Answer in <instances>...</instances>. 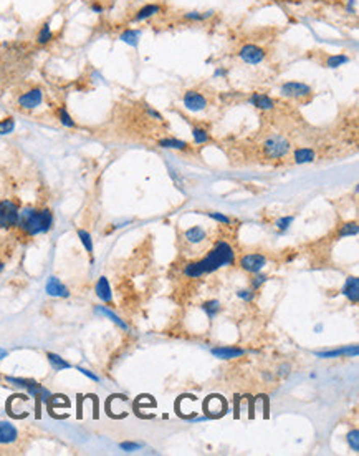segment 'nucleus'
Returning <instances> with one entry per match:
<instances>
[{
	"instance_id": "obj_5",
	"label": "nucleus",
	"mask_w": 359,
	"mask_h": 456,
	"mask_svg": "<svg viewBox=\"0 0 359 456\" xmlns=\"http://www.w3.org/2000/svg\"><path fill=\"white\" fill-rule=\"evenodd\" d=\"M282 95L293 98V100L303 102V100H308V98L313 96V90L301 82H288V83L282 85Z\"/></svg>"
},
{
	"instance_id": "obj_23",
	"label": "nucleus",
	"mask_w": 359,
	"mask_h": 456,
	"mask_svg": "<svg viewBox=\"0 0 359 456\" xmlns=\"http://www.w3.org/2000/svg\"><path fill=\"white\" fill-rule=\"evenodd\" d=\"M348 62H349V57H346V55H331L326 58V67L338 68V67H341L343 63H348Z\"/></svg>"
},
{
	"instance_id": "obj_17",
	"label": "nucleus",
	"mask_w": 359,
	"mask_h": 456,
	"mask_svg": "<svg viewBox=\"0 0 359 456\" xmlns=\"http://www.w3.org/2000/svg\"><path fill=\"white\" fill-rule=\"evenodd\" d=\"M96 295L99 297L101 300L104 302H111V289H109V284H108V279L106 277H101V279L98 281L96 284Z\"/></svg>"
},
{
	"instance_id": "obj_32",
	"label": "nucleus",
	"mask_w": 359,
	"mask_h": 456,
	"mask_svg": "<svg viewBox=\"0 0 359 456\" xmlns=\"http://www.w3.org/2000/svg\"><path fill=\"white\" fill-rule=\"evenodd\" d=\"M356 234H357V224H356V222L344 224L343 229L340 231V236H341V237H346V236H356Z\"/></svg>"
},
{
	"instance_id": "obj_33",
	"label": "nucleus",
	"mask_w": 359,
	"mask_h": 456,
	"mask_svg": "<svg viewBox=\"0 0 359 456\" xmlns=\"http://www.w3.org/2000/svg\"><path fill=\"white\" fill-rule=\"evenodd\" d=\"M348 443L351 445V448H353V451H359V432L357 429H353V432L348 435Z\"/></svg>"
},
{
	"instance_id": "obj_10",
	"label": "nucleus",
	"mask_w": 359,
	"mask_h": 456,
	"mask_svg": "<svg viewBox=\"0 0 359 456\" xmlns=\"http://www.w3.org/2000/svg\"><path fill=\"white\" fill-rule=\"evenodd\" d=\"M17 428L7 421H0V445H10L17 440Z\"/></svg>"
},
{
	"instance_id": "obj_31",
	"label": "nucleus",
	"mask_w": 359,
	"mask_h": 456,
	"mask_svg": "<svg viewBox=\"0 0 359 456\" xmlns=\"http://www.w3.org/2000/svg\"><path fill=\"white\" fill-rule=\"evenodd\" d=\"M78 236H79V239H81V242H83V246L86 247V250H88V252H93V242H91V236L86 233V231H83V229H79L78 231Z\"/></svg>"
},
{
	"instance_id": "obj_14",
	"label": "nucleus",
	"mask_w": 359,
	"mask_h": 456,
	"mask_svg": "<svg viewBox=\"0 0 359 456\" xmlns=\"http://www.w3.org/2000/svg\"><path fill=\"white\" fill-rule=\"evenodd\" d=\"M359 352L357 345H353V347H346V348H340V350H331V352H316V357H320V359H336V357H356Z\"/></svg>"
},
{
	"instance_id": "obj_3",
	"label": "nucleus",
	"mask_w": 359,
	"mask_h": 456,
	"mask_svg": "<svg viewBox=\"0 0 359 456\" xmlns=\"http://www.w3.org/2000/svg\"><path fill=\"white\" fill-rule=\"evenodd\" d=\"M263 151H265V156L267 158H271V160H280V158L288 155L290 143H288V140H285V138L280 136V135L270 136L268 140L263 143Z\"/></svg>"
},
{
	"instance_id": "obj_8",
	"label": "nucleus",
	"mask_w": 359,
	"mask_h": 456,
	"mask_svg": "<svg viewBox=\"0 0 359 456\" xmlns=\"http://www.w3.org/2000/svg\"><path fill=\"white\" fill-rule=\"evenodd\" d=\"M267 264V259L262 254H247L240 259V266L242 269H245L247 272H260V270L265 267Z\"/></svg>"
},
{
	"instance_id": "obj_37",
	"label": "nucleus",
	"mask_w": 359,
	"mask_h": 456,
	"mask_svg": "<svg viewBox=\"0 0 359 456\" xmlns=\"http://www.w3.org/2000/svg\"><path fill=\"white\" fill-rule=\"evenodd\" d=\"M141 448V445H137V443H121V449H124V451H136V449Z\"/></svg>"
},
{
	"instance_id": "obj_9",
	"label": "nucleus",
	"mask_w": 359,
	"mask_h": 456,
	"mask_svg": "<svg viewBox=\"0 0 359 456\" xmlns=\"http://www.w3.org/2000/svg\"><path fill=\"white\" fill-rule=\"evenodd\" d=\"M182 102H184V107L190 111H202L205 107H207V100H205V96L199 93V91H187V93L184 95Z\"/></svg>"
},
{
	"instance_id": "obj_26",
	"label": "nucleus",
	"mask_w": 359,
	"mask_h": 456,
	"mask_svg": "<svg viewBox=\"0 0 359 456\" xmlns=\"http://www.w3.org/2000/svg\"><path fill=\"white\" fill-rule=\"evenodd\" d=\"M139 32L137 30H126L124 34L121 35V40L124 42V43H128V45H132V47H136L137 45V40H139Z\"/></svg>"
},
{
	"instance_id": "obj_2",
	"label": "nucleus",
	"mask_w": 359,
	"mask_h": 456,
	"mask_svg": "<svg viewBox=\"0 0 359 456\" xmlns=\"http://www.w3.org/2000/svg\"><path fill=\"white\" fill-rule=\"evenodd\" d=\"M51 224H53V216L48 209L37 211V209L26 208L20 213L17 226L22 229L25 234L37 236V234L50 231Z\"/></svg>"
},
{
	"instance_id": "obj_11",
	"label": "nucleus",
	"mask_w": 359,
	"mask_h": 456,
	"mask_svg": "<svg viewBox=\"0 0 359 456\" xmlns=\"http://www.w3.org/2000/svg\"><path fill=\"white\" fill-rule=\"evenodd\" d=\"M343 294L346 295L353 303H357V300H359V279L357 277H348V281L343 287Z\"/></svg>"
},
{
	"instance_id": "obj_6",
	"label": "nucleus",
	"mask_w": 359,
	"mask_h": 456,
	"mask_svg": "<svg viewBox=\"0 0 359 456\" xmlns=\"http://www.w3.org/2000/svg\"><path fill=\"white\" fill-rule=\"evenodd\" d=\"M43 102V91L42 88H32L29 91H25V93H22L18 96V107L22 110H33L37 108L40 103Z\"/></svg>"
},
{
	"instance_id": "obj_19",
	"label": "nucleus",
	"mask_w": 359,
	"mask_h": 456,
	"mask_svg": "<svg viewBox=\"0 0 359 456\" xmlns=\"http://www.w3.org/2000/svg\"><path fill=\"white\" fill-rule=\"evenodd\" d=\"M185 239H187L189 242H192V244L202 242L205 239V231L202 227H199V226L190 227V229L185 231Z\"/></svg>"
},
{
	"instance_id": "obj_29",
	"label": "nucleus",
	"mask_w": 359,
	"mask_h": 456,
	"mask_svg": "<svg viewBox=\"0 0 359 456\" xmlns=\"http://www.w3.org/2000/svg\"><path fill=\"white\" fill-rule=\"evenodd\" d=\"M58 118H60V121H62V124H65V126H68V128H75L76 126L75 121H73V118L70 116L68 111H66V108H60L58 110Z\"/></svg>"
},
{
	"instance_id": "obj_36",
	"label": "nucleus",
	"mask_w": 359,
	"mask_h": 456,
	"mask_svg": "<svg viewBox=\"0 0 359 456\" xmlns=\"http://www.w3.org/2000/svg\"><path fill=\"white\" fill-rule=\"evenodd\" d=\"M209 217H212V219H215V221L222 222V224H230V219H229V217H227V216H224V214H220V213H210Z\"/></svg>"
},
{
	"instance_id": "obj_4",
	"label": "nucleus",
	"mask_w": 359,
	"mask_h": 456,
	"mask_svg": "<svg viewBox=\"0 0 359 456\" xmlns=\"http://www.w3.org/2000/svg\"><path fill=\"white\" fill-rule=\"evenodd\" d=\"M20 211L18 206L10 199L0 202V227H13L18 222Z\"/></svg>"
},
{
	"instance_id": "obj_24",
	"label": "nucleus",
	"mask_w": 359,
	"mask_h": 456,
	"mask_svg": "<svg viewBox=\"0 0 359 456\" xmlns=\"http://www.w3.org/2000/svg\"><path fill=\"white\" fill-rule=\"evenodd\" d=\"M46 357H48V360H50V363H51V367L55 368V370H63V368H70V367H71L68 362L63 360L62 357H58V355H55V353H48Z\"/></svg>"
},
{
	"instance_id": "obj_20",
	"label": "nucleus",
	"mask_w": 359,
	"mask_h": 456,
	"mask_svg": "<svg viewBox=\"0 0 359 456\" xmlns=\"http://www.w3.org/2000/svg\"><path fill=\"white\" fill-rule=\"evenodd\" d=\"M51 40H53V32L50 29V25L48 23L42 25V29H40L38 34H37V43L38 45H46V43H50Z\"/></svg>"
},
{
	"instance_id": "obj_13",
	"label": "nucleus",
	"mask_w": 359,
	"mask_h": 456,
	"mask_svg": "<svg viewBox=\"0 0 359 456\" xmlns=\"http://www.w3.org/2000/svg\"><path fill=\"white\" fill-rule=\"evenodd\" d=\"M46 292L53 297H68L70 292L62 282H60L57 277H50L48 282H46Z\"/></svg>"
},
{
	"instance_id": "obj_25",
	"label": "nucleus",
	"mask_w": 359,
	"mask_h": 456,
	"mask_svg": "<svg viewBox=\"0 0 359 456\" xmlns=\"http://www.w3.org/2000/svg\"><path fill=\"white\" fill-rule=\"evenodd\" d=\"M202 307L205 310V314L209 315V319H214L218 310H220V302L218 300H209V302H205Z\"/></svg>"
},
{
	"instance_id": "obj_27",
	"label": "nucleus",
	"mask_w": 359,
	"mask_h": 456,
	"mask_svg": "<svg viewBox=\"0 0 359 456\" xmlns=\"http://www.w3.org/2000/svg\"><path fill=\"white\" fill-rule=\"evenodd\" d=\"M192 136H194V141L197 144H204V143H209L210 141V136L205 130L202 128H194L192 130Z\"/></svg>"
},
{
	"instance_id": "obj_7",
	"label": "nucleus",
	"mask_w": 359,
	"mask_h": 456,
	"mask_svg": "<svg viewBox=\"0 0 359 456\" xmlns=\"http://www.w3.org/2000/svg\"><path fill=\"white\" fill-rule=\"evenodd\" d=\"M265 55H267L265 50L258 47V45H243L240 52H238V57L248 65H258L260 62H263Z\"/></svg>"
},
{
	"instance_id": "obj_22",
	"label": "nucleus",
	"mask_w": 359,
	"mask_h": 456,
	"mask_svg": "<svg viewBox=\"0 0 359 456\" xmlns=\"http://www.w3.org/2000/svg\"><path fill=\"white\" fill-rule=\"evenodd\" d=\"M95 312H96V314H101V315H106V317H108V319H111L113 322H115L116 325H119V327L124 328V330H128V325H126V323H124L121 319H119V317H118L116 314H113L111 310L104 309V307H96V309H95Z\"/></svg>"
},
{
	"instance_id": "obj_1",
	"label": "nucleus",
	"mask_w": 359,
	"mask_h": 456,
	"mask_svg": "<svg viewBox=\"0 0 359 456\" xmlns=\"http://www.w3.org/2000/svg\"><path fill=\"white\" fill-rule=\"evenodd\" d=\"M234 257H235L234 249H232L227 242L222 241V242H218L217 246L209 252V256L204 257L202 261L187 264L184 269V274L187 277H192V279H196V277H201L204 274H210L224 266H229V264L234 262Z\"/></svg>"
},
{
	"instance_id": "obj_12",
	"label": "nucleus",
	"mask_w": 359,
	"mask_h": 456,
	"mask_svg": "<svg viewBox=\"0 0 359 456\" xmlns=\"http://www.w3.org/2000/svg\"><path fill=\"white\" fill-rule=\"evenodd\" d=\"M212 355H215L222 360H230L245 355V350L235 348V347H217V348H212Z\"/></svg>"
},
{
	"instance_id": "obj_15",
	"label": "nucleus",
	"mask_w": 359,
	"mask_h": 456,
	"mask_svg": "<svg viewBox=\"0 0 359 456\" xmlns=\"http://www.w3.org/2000/svg\"><path fill=\"white\" fill-rule=\"evenodd\" d=\"M159 12H161V5H159V4H148V5H144V7H141V9L136 12V15L132 17V20H134V22H143V20H146V18H149L152 15L159 14Z\"/></svg>"
},
{
	"instance_id": "obj_35",
	"label": "nucleus",
	"mask_w": 359,
	"mask_h": 456,
	"mask_svg": "<svg viewBox=\"0 0 359 456\" xmlns=\"http://www.w3.org/2000/svg\"><path fill=\"white\" fill-rule=\"evenodd\" d=\"M237 295H238V297H240V299H243V300H247V302H248V300H252V299H254V295H255V294H254V292H252V290H250V289H245V290H238V292H237Z\"/></svg>"
},
{
	"instance_id": "obj_42",
	"label": "nucleus",
	"mask_w": 359,
	"mask_h": 456,
	"mask_svg": "<svg viewBox=\"0 0 359 456\" xmlns=\"http://www.w3.org/2000/svg\"><path fill=\"white\" fill-rule=\"evenodd\" d=\"M2 269H4V264H2V262H0V272H2Z\"/></svg>"
},
{
	"instance_id": "obj_38",
	"label": "nucleus",
	"mask_w": 359,
	"mask_h": 456,
	"mask_svg": "<svg viewBox=\"0 0 359 456\" xmlns=\"http://www.w3.org/2000/svg\"><path fill=\"white\" fill-rule=\"evenodd\" d=\"M265 281H267V277L262 275V274H258V275L255 277V279H254V282H252V286H254V289H258Z\"/></svg>"
},
{
	"instance_id": "obj_16",
	"label": "nucleus",
	"mask_w": 359,
	"mask_h": 456,
	"mask_svg": "<svg viewBox=\"0 0 359 456\" xmlns=\"http://www.w3.org/2000/svg\"><path fill=\"white\" fill-rule=\"evenodd\" d=\"M250 103L254 105V107H257L258 110H265V111L273 110V107H275V102L263 93H254L250 96Z\"/></svg>"
},
{
	"instance_id": "obj_28",
	"label": "nucleus",
	"mask_w": 359,
	"mask_h": 456,
	"mask_svg": "<svg viewBox=\"0 0 359 456\" xmlns=\"http://www.w3.org/2000/svg\"><path fill=\"white\" fill-rule=\"evenodd\" d=\"M209 17H212V12H189V14H185L184 18L185 20H190V22H202V20H207Z\"/></svg>"
},
{
	"instance_id": "obj_34",
	"label": "nucleus",
	"mask_w": 359,
	"mask_h": 456,
	"mask_svg": "<svg viewBox=\"0 0 359 456\" xmlns=\"http://www.w3.org/2000/svg\"><path fill=\"white\" fill-rule=\"evenodd\" d=\"M293 219L295 217L293 216H287V217H282V219H278L277 221V227L280 229V231H285V229H288L290 227V224L293 222Z\"/></svg>"
},
{
	"instance_id": "obj_18",
	"label": "nucleus",
	"mask_w": 359,
	"mask_h": 456,
	"mask_svg": "<svg viewBox=\"0 0 359 456\" xmlns=\"http://www.w3.org/2000/svg\"><path fill=\"white\" fill-rule=\"evenodd\" d=\"M315 161V151L310 148H300L295 151V163L298 164H305V163H311Z\"/></svg>"
},
{
	"instance_id": "obj_30",
	"label": "nucleus",
	"mask_w": 359,
	"mask_h": 456,
	"mask_svg": "<svg viewBox=\"0 0 359 456\" xmlns=\"http://www.w3.org/2000/svg\"><path fill=\"white\" fill-rule=\"evenodd\" d=\"M15 128V121L13 118H5V120L0 121V135H9Z\"/></svg>"
},
{
	"instance_id": "obj_41",
	"label": "nucleus",
	"mask_w": 359,
	"mask_h": 456,
	"mask_svg": "<svg viewBox=\"0 0 359 456\" xmlns=\"http://www.w3.org/2000/svg\"><path fill=\"white\" fill-rule=\"evenodd\" d=\"M5 357H7V352H5V350H2V348H0V360H2V359H5Z\"/></svg>"
},
{
	"instance_id": "obj_39",
	"label": "nucleus",
	"mask_w": 359,
	"mask_h": 456,
	"mask_svg": "<svg viewBox=\"0 0 359 456\" xmlns=\"http://www.w3.org/2000/svg\"><path fill=\"white\" fill-rule=\"evenodd\" d=\"M78 370H79V372H81L83 375L88 376V378H91V380H95V382H98V380H99L96 375H93V373L90 372V370H85V368H78Z\"/></svg>"
},
{
	"instance_id": "obj_40",
	"label": "nucleus",
	"mask_w": 359,
	"mask_h": 456,
	"mask_svg": "<svg viewBox=\"0 0 359 456\" xmlns=\"http://www.w3.org/2000/svg\"><path fill=\"white\" fill-rule=\"evenodd\" d=\"M91 9L95 10V12H101V10H103V7H101V5H99V4H93V5H91Z\"/></svg>"
},
{
	"instance_id": "obj_21",
	"label": "nucleus",
	"mask_w": 359,
	"mask_h": 456,
	"mask_svg": "<svg viewBox=\"0 0 359 456\" xmlns=\"http://www.w3.org/2000/svg\"><path fill=\"white\" fill-rule=\"evenodd\" d=\"M159 144H161L162 148H172V149H187L189 144L185 141H181V140H176V138H165V140L159 141Z\"/></svg>"
}]
</instances>
